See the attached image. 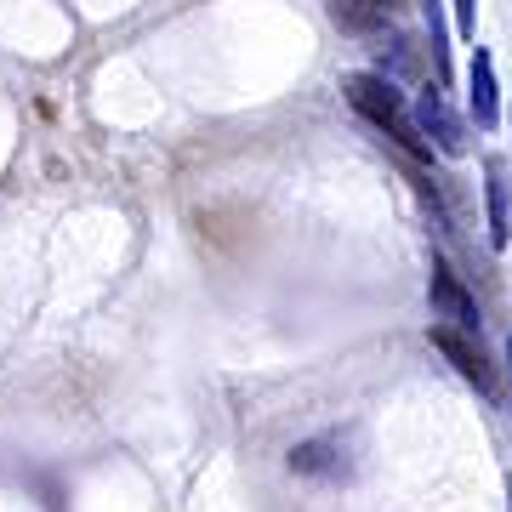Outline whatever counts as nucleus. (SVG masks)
I'll use <instances>...</instances> for the list:
<instances>
[{"mask_svg":"<svg viewBox=\"0 0 512 512\" xmlns=\"http://www.w3.org/2000/svg\"><path fill=\"white\" fill-rule=\"evenodd\" d=\"M342 92H348V103L359 114H365L370 126H382L393 143L410 154V160H427L433 165V143L421 137V126H416V114H410V103H404V92L387 80V74H348L342 80Z\"/></svg>","mask_w":512,"mask_h":512,"instance_id":"1","label":"nucleus"},{"mask_svg":"<svg viewBox=\"0 0 512 512\" xmlns=\"http://www.w3.org/2000/svg\"><path fill=\"white\" fill-rule=\"evenodd\" d=\"M416 126H421V137L439 148V154H467V126H461V114L450 109V97H444L439 80H433V86H421Z\"/></svg>","mask_w":512,"mask_h":512,"instance_id":"2","label":"nucleus"},{"mask_svg":"<svg viewBox=\"0 0 512 512\" xmlns=\"http://www.w3.org/2000/svg\"><path fill=\"white\" fill-rule=\"evenodd\" d=\"M427 296H433V325H450V330H461V336H478V302H473V291L461 285L444 262H433V279H427Z\"/></svg>","mask_w":512,"mask_h":512,"instance_id":"3","label":"nucleus"},{"mask_svg":"<svg viewBox=\"0 0 512 512\" xmlns=\"http://www.w3.org/2000/svg\"><path fill=\"white\" fill-rule=\"evenodd\" d=\"M433 348H439L444 359H450V365L484 393V399H495V365L484 359V348H478L473 336H461V330H450V325H433Z\"/></svg>","mask_w":512,"mask_h":512,"instance_id":"4","label":"nucleus"},{"mask_svg":"<svg viewBox=\"0 0 512 512\" xmlns=\"http://www.w3.org/2000/svg\"><path fill=\"white\" fill-rule=\"evenodd\" d=\"M467 103H473V120L478 131H495L501 126V92H495V57L478 46L473 63H467Z\"/></svg>","mask_w":512,"mask_h":512,"instance_id":"5","label":"nucleus"},{"mask_svg":"<svg viewBox=\"0 0 512 512\" xmlns=\"http://www.w3.org/2000/svg\"><path fill=\"white\" fill-rule=\"evenodd\" d=\"M484 200H490V245L501 251L512 239V222H507V165L495 160H484Z\"/></svg>","mask_w":512,"mask_h":512,"instance_id":"6","label":"nucleus"},{"mask_svg":"<svg viewBox=\"0 0 512 512\" xmlns=\"http://www.w3.org/2000/svg\"><path fill=\"white\" fill-rule=\"evenodd\" d=\"M387 12H393V0H330V18L353 29V35H370V29H382Z\"/></svg>","mask_w":512,"mask_h":512,"instance_id":"7","label":"nucleus"},{"mask_svg":"<svg viewBox=\"0 0 512 512\" xmlns=\"http://www.w3.org/2000/svg\"><path fill=\"white\" fill-rule=\"evenodd\" d=\"M421 12H427V35H433V74H439V86L450 80V29H444V0H421Z\"/></svg>","mask_w":512,"mask_h":512,"instance_id":"8","label":"nucleus"},{"mask_svg":"<svg viewBox=\"0 0 512 512\" xmlns=\"http://www.w3.org/2000/svg\"><path fill=\"white\" fill-rule=\"evenodd\" d=\"M456 29L461 35H473L478 29V0H456Z\"/></svg>","mask_w":512,"mask_h":512,"instance_id":"9","label":"nucleus"},{"mask_svg":"<svg viewBox=\"0 0 512 512\" xmlns=\"http://www.w3.org/2000/svg\"><path fill=\"white\" fill-rule=\"evenodd\" d=\"M507 370H512V336H507Z\"/></svg>","mask_w":512,"mask_h":512,"instance_id":"10","label":"nucleus"}]
</instances>
